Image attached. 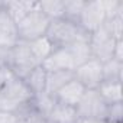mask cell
<instances>
[{"label": "cell", "mask_w": 123, "mask_h": 123, "mask_svg": "<svg viewBox=\"0 0 123 123\" xmlns=\"http://www.w3.org/2000/svg\"><path fill=\"white\" fill-rule=\"evenodd\" d=\"M84 93H86V87L80 81L73 78L62 88H59L54 94V97L61 104H65V106H70V107H77V104L80 103V100L84 96Z\"/></svg>", "instance_id": "10"}, {"label": "cell", "mask_w": 123, "mask_h": 123, "mask_svg": "<svg viewBox=\"0 0 123 123\" xmlns=\"http://www.w3.org/2000/svg\"><path fill=\"white\" fill-rule=\"evenodd\" d=\"M103 28L116 41H123V15H119V16H113V18L106 19Z\"/></svg>", "instance_id": "21"}, {"label": "cell", "mask_w": 123, "mask_h": 123, "mask_svg": "<svg viewBox=\"0 0 123 123\" xmlns=\"http://www.w3.org/2000/svg\"><path fill=\"white\" fill-rule=\"evenodd\" d=\"M106 22V13L103 9L101 0H93V2H86L84 7L81 10L78 25L88 33H94L98 31Z\"/></svg>", "instance_id": "4"}, {"label": "cell", "mask_w": 123, "mask_h": 123, "mask_svg": "<svg viewBox=\"0 0 123 123\" xmlns=\"http://www.w3.org/2000/svg\"><path fill=\"white\" fill-rule=\"evenodd\" d=\"M18 31L16 23L7 15L3 2H0V49L9 51L18 43Z\"/></svg>", "instance_id": "8"}, {"label": "cell", "mask_w": 123, "mask_h": 123, "mask_svg": "<svg viewBox=\"0 0 123 123\" xmlns=\"http://www.w3.org/2000/svg\"><path fill=\"white\" fill-rule=\"evenodd\" d=\"M100 97L106 101V104L122 103V83L120 81H103L97 88Z\"/></svg>", "instance_id": "14"}, {"label": "cell", "mask_w": 123, "mask_h": 123, "mask_svg": "<svg viewBox=\"0 0 123 123\" xmlns=\"http://www.w3.org/2000/svg\"><path fill=\"white\" fill-rule=\"evenodd\" d=\"M25 84L28 86V88L31 90V93L33 96L41 94L45 91V86H46V71L42 68V65H38L36 68H33L25 78H23Z\"/></svg>", "instance_id": "15"}, {"label": "cell", "mask_w": 123, "mask_h": 123, "mask_svg": "<svg viewBox=\"0 0 123 123\" xmlns=\"http://www.w3.org/2000/svg\"><path fill=\"white\" fill-rule=\"evenodd\" d=\"M0 96L12 100L13 103H16L19 106H22L25 103H29L33 98V94L31 93V90L28 88L25 81L22 78L16 77L13 73L9 75V78L3 84L2 90H0Z\"/></svg>", "instance_id": "7"}, {"label": "cell", "mask_w": 123, "mask_h": 123, "mask_svg": "<svg viewBox=\"0 0 123 123\" xmlns=\"http://www.w3.org/2000/svg\"><path fill=\"white\" fill-rule=\"evenodd\" d=\"M28 43H29V48H31L32 55L35 56V59L39 62V65L43 62V61L52 54V51L55 49L54 45L51 43V41L46 36L38 38V39H35L32 42H28Z\"/></svg>", "instance_id": "17"}, {"label": "cell", "mask_w": 123, "mask_h": 123, "mask_svg": "<svg viewBox=\"0 0 123 123\" xmlns=\"http://www.w3.org/2000/svg\"><path fill=\"white\" fill-rule=\"evenodd\" d=\"M122 107H123L122 103L109 104L107 114H106V123H122V114H123Z\"/></svg>", "instance_id": "24"}, {"label": "cell", "mask_w": 123, "mask_h": 123, "mask_svg": "<svg viewBox=\"0 0 123 123\" xmlns=\"http://www.w3.org/2000/svg\"><path fill=\"white\" fill-rule=\"evenodd\" d=\"M32 103H33L35 109L38 110V113H39L41 116H43L45 119H48V116L51 114V111H52V109H54L56 100H55V97H54L52 94H48L46 91H43V93H41V94L33 96Z\"/></svg>", "instance_id": "18"}, {"label": "cell", "mask_w": 123, "mask_h": 123, "mask_svg": "<svg viewBox=\"0 0 123 123\" xmlns=\"http://www.w3.org/2000/svg\"><path fill=\"white\" fill-rule=\"evenodd\" d=\"M90 48H91V56L100 62H106V61L113 58V51L116 45V39L109 35V32L101 26L98 31L90 35Z\"/></svg>", "instance_id": "6"}, {"label": "cell", "mask_w": 123, "mask_h": 123, "mask_svg": "<svg viewBox=\"0 0 123 123\" xmlns=\"http://www.w3.org/2000/svg\"><path fill=\"white\" fill-rule=\"evenodd\" d=\"M74 78V71H52V73H46V86H45V91L48 94H55L59 88H62L67 83H70Z\"/></svg>", "instance_id": "11"}, {"label": "cell", "mask_w": 123, "mask_h": 123, "mask_svg": "<svg viewBox=\"0 0 123 123\" xmlns=\"http://www.w3.org/2000/svg\"><path fill=\"white\" fill-rule=\"evenodd\" d=\"M77 110L75 107H70L61 103H55L51 114L48 116V120L51 123H77Z\"/></svg>", "instance_id": "13"}, {"label": "cell", "mask_w": 123, "mask_h": 123, "mask_svg": "<svg viewBox=\"0 0 123 123\" xmlns=\"http://www.w3.org/2000/svg\"><path fill=\"white\" fill-rule=\"evenodd\" d=\"M123 77V62L111 58L103 62V81H120Z\"/></svg>", "instance_id": "20"}, {"label": "cell", "mask_w": 123, "mask_h": 123, "mask_svg": "<svg viewBox=\"0 0 123 123\" xmlns=\"http://www.w3.org/2000/svg\"><path fill=\"white\" fill-rule=\"evenodd\" d=\"M45 36L51 41L54 48H67L77 41L90 38V35L78 23L67 19L51 20Z\"/></svg>", "instance_id": "1"}, {"label": "cell", "mask_w": 123, "mask_h": 123, "mask_svg": "<svg viewBox=\"0 0 123 123\" xmlns=\"http://www.w3.org/2000/svg\"><path fill=\"white\" fill-rule=\"evenodd\" d=\"M42 68L46 73H52V71H74L75 65H74V61L73 56L68 51V48H55L52 51V54L41 64Z\"/></svg>", "instance_id": "9"}, {"label": "cell", "mask_w": 123, "mask_h": 123, "mask_svg": "<svg viewBox=\"0 0 123 123\" xmlns=\"http://www.w3.org/2000/svg\"><path fill=\"white\" fill-rule=\"evenodd\" d=\"M113 58L123 62V41H116L114 51H113Z\"/></svg>", "instance_id": "25"}, {"label": "cell", "mask_w": 123, "mask_h": 123, "mask_svg": "<svg viewBox=\"0 0 123 123\" xmlns=\"http://www.w3.org/2000/svg\"><path fill=\"white\" fill-rule=\"evenodd\" d=\"M10 74H12V71H10L5 64H0V90H2L3 84L6 83V80L9 78Z\"/></svg>", "instance_id": "27"}, {"label": "cell", "mask_w": 123, "mask_h": 123, "mask_svg": "<svg viewBox=\"0 0 123 123\" xmlns=\"http://www.w3.org/2000/svg\"><path fill=\"white\" fill-rule=\"evenodd\" d=\"M41 12L49 19H64V0H51V2H38Z\"/></svg>", "instance_id": "19"}, {"label": "cell", "mask_w": 123, "mask_h": 123, "mask_svg": "<svg viewBox=\"0 0 123 123\" xmlns=\"http://www.w3.org/2000/svg\"><path fill=\"white\" fill-rule=\"evenodd\" d=\"M45 123H51V122H49V120H48V119H46V122H45Z\"/></svg>", "instance_id": "29"}, {"label": "cell", "mask_w": 123, "mask_h": 123, "mask_svg": "<svg viewBox=\"0 0 123 123\" xmlns=\"http://www.w3.org/2000/svg\"><path fill=\"white\" fill-rule=\"evenodd\" d=\"M5 9L10 19L18 23L20 19H23L28 13H31L33 9L38 7V2H3Z\"/></svg>", "instance_id": "12"}, {"label": "cell", "mask_w": 123, "mask_h": 123, "mask_svg": "<svg viewBox=\"0 0 123 123\" xmlns=\"http://www.w3.org/2000/svg\"><path fill=\"white\" fill-rule=\"evenodd\" d=\"M49 19L41 12L39 3L38 7L33 9L31 13H28L23 19H20L16 23V31H18V38L19 41L23 42H32L38 38H42L46 35L48 26H49Z\"/></svg>", "instance_id": "2"}, {"label": "cell", "mask_w": 123, "mask_h": 123, "mask_svg": "<svg viewBox=\"0 0 123 123\" xmlns=\"http://www.w3.org/2000/svg\"><path fill=\"white\" fill-rule=\"evenodd\" d=\"M77 123H106V122L100 119H91V117H78Z\"/></svg>", "instance_id": "28"}, {"label": "cell", "mask_w": 123, "mask_h": 123, "mask_svg": "<svg viewBox=\"0 0 123 123\" xmlns=\"http://www.w3.org/2000/svg\"><path fill=\"white\" fill-rule=\"evenodd\" d=\"M0 123H18V117L15 113L0 111Z\"/></svg>", "instance_id": "26"}, {"label": "cell", "mask_w": 123, "mask_h": 123, "mask_svg": "<svg viewBox=\"0 0 123 123\" xmlns=\"http://www.w3.org/2000/svg\"><path fill=\"white\" fill-rule=\"evenodd\" d=\"M74 78L80 81L86 90H97L103 83V64L91 58L74 70Z\"/></svg>", "instance_id": "5"}, {"label": "cell", "mask_w": 123, "mask_h": 123, "mask_svg": "<svg viewBox=\"0 0 123 123\" xmlns=\"http://www.w3.org/2000/svg\"><path fill=\"white\" fill-rule=\"evenodd\" d=\"M84 3L86 2H81V0H65L64 2V19L78 23Z\"/></svg>", "instance_id": "22"}, {"label": "cell", "mask_w": 123, "mask_h": 123, "mask_svg": "<svg viewBox=\"0 0 123 123\" xmlns=\"http://www.w3.org/2000/svg\"><path fill=\"white\" fill-rule=\"evenodd\" d=\"M106 19L123 15V2L122 0H101Z\"/></svg>", "instance_id": "23"}, {"label": "cell", "mask_w": 123, "mask_h": 123, "mask_svg": "<svg viewBox=\"0 0 123 123\" xmlns=\"http://www.w3.org/2000/svg\"><path fill=\"white\" fill-rule=\"evenodd\" d=\"M107 107L109 104H106V101L100 97L97 90H86L75 110L78 117H91L106 122Z\"/></svg>", "instance_id": "3"}, {"label": "cell", "mask_w": 123, "mask_h": 123, "mask_svg": "<svg viewBox=\"0 0 123 123\" xmlns=\"http://www.w3.org/2000/svg\"><path fill=\"white\" fill-rule=\"evenodd\" d=\"M90 38L88 39H81V41H77L74 43H71L68 48L71 56H73V61H74V65L75 68L80 67L81 64L87 62L88 59H91V48H90Z\"/></svg>", "instance_id": "16"}]
</instances>
